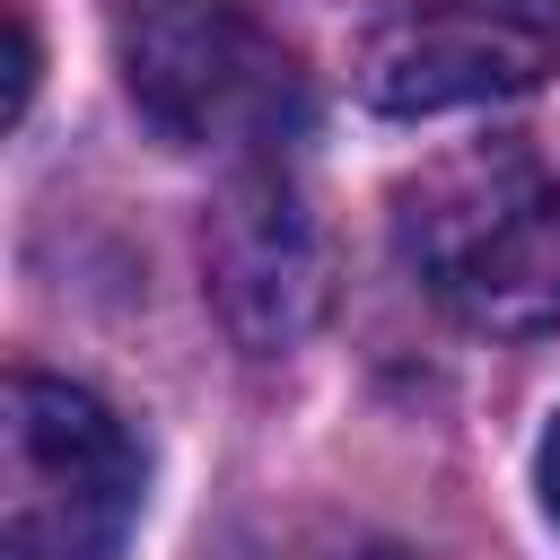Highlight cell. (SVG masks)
<instances>
[{
    "mask_svg": "<svg viewBox=\"0 0 560 560\" xmlns=\"http://www.w3.org/2000/svg\"><path fill=\"white\" fill-rule=\"evenodd\" d=\"M9 44H18V52H9V122H18V114H26V96H35V70H44V52H35V18H26V0L9 9Z\"/></svg>",
    "mask_w": 560,
    "mask_h": 560,
    "instance_id": "cell-6",
    "label": "cell"
},
{
    "mask_svg": "<svg viewBox=\"0 0 560 560\" xmlns=\"http://www.w3.org/2000/svg\"><path fill=\"white\" fill-rule=\"evenodd\" d=\"M201 271H210L219 324L245 350H289L332 298L324 219L306 210V192L280 166H254L219 192V210L201 228Z\"/></svg>",
    "mask_w": 560,
    "mask_h": 560,
    "instance_id": "cell-5",
    "label": "cell"
},
{
    "mask_svg": "<svg viewBox=\"0 0 560 560\" xmlns=\"http://www.w3.org/2000/svg\"><path fill=\"white\" fill-rule=\"evenodd\" d=\"M122 96L175 149L280 140L306 114V79L245 0H114Z\"/></svg>",
    "mask_w": 560,
    "mask_h": 560,
    "instance_id": "cell-2",
    "label": "cell"
},
{
    "mask_svg": "<svg viewBox=\"0 0 560 560\" xmlns=\"http://www.w3.org/2000/svg\"><path fill=\"white\" fill-rule=\"evenodd\" d=\"M542 508L560 516V420H551V438H542Z\"/></svg>",
    "mask_w": 560,
    "mask_h": 560,
    "instance_id": "cell-7",
    "label": "cell"
},
{
    "mask_svg": "<svg viewBox=\"0 0 560 560\" xmlns=\"http://www.w3.org/2000/svg\"><path fill=\"white\" fill-rule=\"evenodd\" d=\"M402 262L472 332H551L560 324V184L516 149L438 158L402 184Z\"/></svg>",
    "mask_w": 560,
    "mask_h": 560,
    "instance_id": "cell-1",
    "label": "cell"
},
{
    "mask_svg": "<svg viewBox=\"0 0 560 560\" xmlns=\"http://www.w3.org/2000/svg\"><path fill=\"white\" fill-rule=\"evenodd\" d=\"M131 516H140L131 429L96 394L18 368L0 394V551L9 560H114Z\"/></svg>",
    "mask_w": 560,
    "mask_h": 560,
    "instance_id": "cell-3",
    "label": "cell"
},
{
    "mask_svg": "<svg viewBox=\"0 0 560 560\" xmlns=\"http://www.w3.org/2000/svg\"><path fill=\"white\" fill-rule=\"evenodd\" d=\"M551 61L560 0H402L359 52V88L385 114H446L525 96Z\"/></svg>",
    "mask_w": 560,
    "mask_h": 560,
    "instance_id": "cell-4",
    "label": "cell"
}]
</instances>
